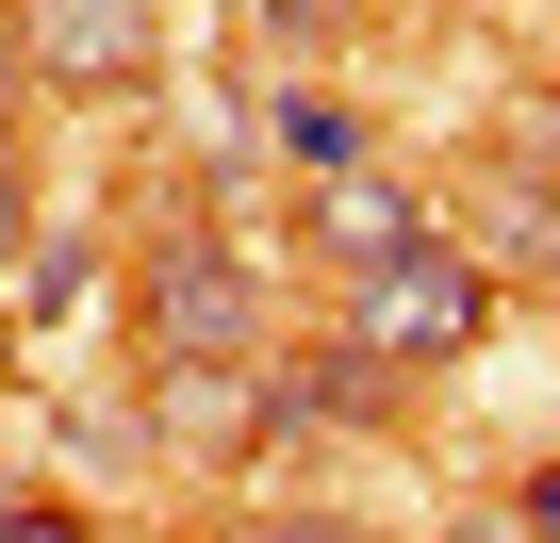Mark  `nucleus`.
<instances>
[{"instance_id": "1", "label": "nucleus", "mask_w": 560, "mask_h": 543, "mask_svg": "<svg viewBox=\"0 0 560 543\" xmlns=\"http://www.w3.org/2000/svg\"><path fill=\"white\" fill-rule=\"evenodd\" d=\"M132 314H149V363L165 379H247L264 363V263L231 231H182V247H149Z\"/></svg>"}, {"instance_id": "2", "label": "nucleus", "mask_w": 560, "mask_h": 543, "mask_svg": "<svg viewBox=\"0 0 560 543\" xmlns=\"http://www.w3.org/2000/svg\"><path fill=\"white\" fill-rule=\"evenodd\" d=\"M478 314H494V281H478L445 231H396L380 263H347V330H363L380 363H462Z\"/></svg>"}, {"instance_id": "3", "label": "nucleus", "mask_w": 560, "mask_h": 543, "mask_svg": "<svg viewBox=\"0 0 560 543\" xmlns=\"http://www.w3.org/2000/svg\"><path fill=\"white\" fill-rule=\"evenodd\" d=\"M18 50H34V83H67V99H132L149 50H165V17H149V0H18Z\"/></svg>"}, {"instance_id": "4", "label": "nucleus", "mask_w": 560, "mask_h": 543, "mask_svg": "<svg viewBox=\"0 0 560 543\" xmlns=\"http://www.w3.org/2000/svg\"><path fill=\"white\" fill-rule=\"evenodd\" d=\"M462 214H478V247H462L478 281H494V263H560V198H527L511 165H478V181H462Z\"/></svg>"}, {"instance_id": "5", "label": "nucleus", "mask_w": 560, "mask_h": 543, "mask_svg": "<svg viewBox=\"0 0 560 543\" xmlns=\"http://www.w3.org/2000/svg\"><path fill=\"white\" fill-rule=\"evenodd\" d=\"M396 231H429L396 181H363V165H330V181H314V247H330V263H380Z\"/></svg>"}, {"instance_id": "6", "label": "nucleus", "mask_w": 560, "mask_h": 543, "mask_svg": "<svg viewBox=\"0 0 560 543\" xmlns=\"http://www.w3.org/2000/svg\"><path fill=\"white\" fill-rule=\"evenodd\" d=\"M396 379H412V363H380V346L347 330V346H314V363H298V412H330V428H380V412H396Z\"/></svg>"}, {"instance_id": "7", "label": "nucleus", "mask_w": 560, "mask_h": 543, "mask_svg": "<svg viewBox=\"0 0 560 543\" xmlns=\"http://www.w3.org/2000/svg\"><path fill=\"white\" fill-rule=\"evenodd\" d=\"M280 149L330 181V165H363V116H347V99H280Z\"/></svg>"}, {"instance_id": "8", "label": "nucleus", "mask_w": 560, "mask_h": 543, "mask_svg": "<svg viewBox=\"0 0 560 543\" xmlns=\"http://www.w3.org/2000/svg\"><path fill=\"white\" fill-rule=\"evenodd\" d=\"M247 34L264 50H314V34H347V0H247Z\"/></svg>"}, {"instance_id": "9", "label": "nucleus", "mask_w": 560, "mask_h": 543, "mask_svg": "<svg viewBox=\"0 0 560 543\" xmlns=\"http://www.w3.org/2000/svg\"><path fill=\"white\" fill-rule=\"evenodd\" d=\"M231 543H363L347 510H264V527H231Z\"/></svg>"}, {"instance_id": "10", "label": "nucleus", "mask_w": 560, "mask_h": 543, "mask_svg": "<svg viewBox=\"0 0 560 543\" xmlns=\"http://www.w3.org/2000/svg\"><path fill=\"white\" fill-rule=\"evenodd\" d=\"M511 527H527V543H560V461L527 477V510H511Z\"/></svg>"}, {"instance_id": "11", "label": "nucleus", "mask_w": 560, "mask_h": 543, "mask_svg": "<svg viewBox=\"0 0 560 543\" xmlns=\"http://www.w3.org/2000/svg\"><path fill=\"white\" fill-rule=\"evenodd\" d=\"M18 83H34V50H18V0H0V99H18Z\"/></svg>"}, {"instance_id": "12", "label": "nucleus", "mask_w": 560, "mask_h": 543, "mask_svg": "<svg viewBox=\"0 0 560 543\" xmlns=\"http://www.w3.org/2000/svg\"><path fill=\"white\" fill-rule=\"evenodd\" d=\"M0 263H18V149H0Z\"/></svg>"}, {"instance_id": "13", "label": "nucleus", "mask_w": 560, "mask_h": 543, "mask_svg": "<svg viewBox=\"0 0 560 543\" xmlns=\"http://www.w3.org/2000/svg\"><path fill=\"white\" fill-rule=\"evenodd\" d=\"M0 363H18V314H0Z\"/></svg>"}]
</instances>
